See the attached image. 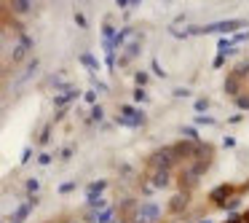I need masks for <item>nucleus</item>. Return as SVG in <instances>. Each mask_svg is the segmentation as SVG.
<instances>
[{"label":"nucleus","instance_id":"obj_10","mask_svg":"<svg viewBox=\"0 0 249 223\" xmlns=\"http://www.w3.org/2000/svg\"><path fill=\"white\" fill-rule=\"evenodd\" d=\"M14 8H19V11H27L30 3H14Z\"/></svg>","mask_w":249,"mask_h":223},{"label":"nucleus","instance_id":"obj_3","mask_svg":"<svg viewBox=\"0 0 249 223\" xmlns=\"http://www.w3.org/2000/svg\"><path fill=\"white\" fill-rule=\"evenodd\" d=\"M153 183H156L158 188H163V185H169V175H166V172H156V178H153Z\"/></svg>","mask_w":249,"mask_h":223},{"label":"nucleus","instance_id":"obj_12","mask_svg":"<svg viewBox=\"0 0 249 223\" xmlns=\"http://www.w3.org/2000/svg\"><path fill=\"white\" fill-rule=\"evenodd\" d=\"M27 188L30 191H38V180H27Z\"/></svg>","mask_w":249,"mask_h":223},{"label":"nucleus","instance_id":"obj_13","mask_svg":"<svg viewBox=\"0 0 249 223\" xmlns=\"http://www.w3.org/2000/svg\"><path fill=\"white\" fill-rule=\"evenodd\" d=\"M201 223H212V221H201Z\"/></svg>","mask_w":249,"mask_h":223},{"label":"nucleus","instance_id":"obj_11","mask_svg":"<svg viewBox=\"0 0 249 223\" xmlns=\"http://www.w3.org/2000/svg\"><path fill=\"white\" fill-rule=\"evenodd\" d=\"M198 124H214V119H206V116H201V119H196Z\"/></svg>","mask_w":249,"mask_h":223},{"label":"nucleus","instance_id":"obj_4","mask_svg":"<svg viewBox=\"0 0 249 223\" xmlns=\"http://www.w3.org/2000/svg\"><path fill=\"white\" fill-rule=\"evenodd\" d=\"M228 194H231V188H228V185H222V188H217L214 194H212V199H214V202H222Z\"/></svg>","mask_w":249,"mask_h":223},{"label":"nucleus","instance_id":"obj_6","mask_svg":"<svg viewBox=\"0 0 249 223\" xmlns=\"http://www.w3.org/2000/svg\"><path fill=\"white\" fill-rule=\"evenodd\" d=\"M182 204H185V196H174L172 199V210H182Z\"/></svg>","mask_w":249,"mask_h":223},{"label":"nucleus","instance_id":"obj_9","mask_svg":"<svg viewBox=\"0 0 249 223\" xmlns=\"http://www.w3.org/2000/svg\"><path fill=\"white\" fill-rule=\"evenodd\" d=\"M97 221H99V223H107V221H110V212H102V215H97Z\"/></svg>","mask_w":249,"mask_h":223},{"label":"nucleus","instance_id":"obj_7","mask_svg":"<svg viewBox=\"0 0 249 223\" xmlns=\"http://www.w3.org/2000/svg\"><path fill=\"white\" fill-rule=\"evenodd\" d=\"M89 204H91L94 210H102V207H107V202H102V199H89Z\"/></svg>","mask_w":249,"mask_h":223},{"label":"nucleus","instance_id":"obj_8","mask_svg":"<svg viewBox=\"0 0 249 223\" xmlns=\"http://www.w3.org/2000/svg\"><path fill=\"white\" fill-rule=\"evenodd\" d=\"M137 83H140V86H145V83H147V76H145V73H137Z\"/></svg>","mask_w":249,"mask_h":223},{"label":"nucleus","instance_id":"obj_2","mask_svg":"<svg viewBox=\"0 0 249 223\" xmlns=\"http://www.w3.org/2000/svg\"><path fill=\"white\" fill-rule=\"evenodd\" d=\"M158 204H153V202H147V204H140V210H137V221L140 223H153L158 218Z\"/></svg>","mask_w":249,"mask_h":223},{"label":"nucleus","instance_id":"obj_1","mask_svg":"<svg viewBox=\"0 0 249 223\" xmlns=\"http://www.w3.org/2000/svg\"><path fill=\"white\" fill-rule=\"evenodd\" d=\"M244 27V22H217V24H206V27H193L190 35H201V33H231V30H238Z\"/></svg>","mask_w":249,"mask_h":223},{"label":"nucleus","instance_id":"obj_5","mask_svg":"<svg viewBox=\"0 0 249 223\" xmlns=\"http://www.w3.org/2000/svg\"><path fill=\"white\" fill-rule=\"evenodd\" d=\"M102 191H105V183H94L89 188V199H97V194H102Z\"/></svg>","mask_w":249,"mask_h":223}]
</instances>
